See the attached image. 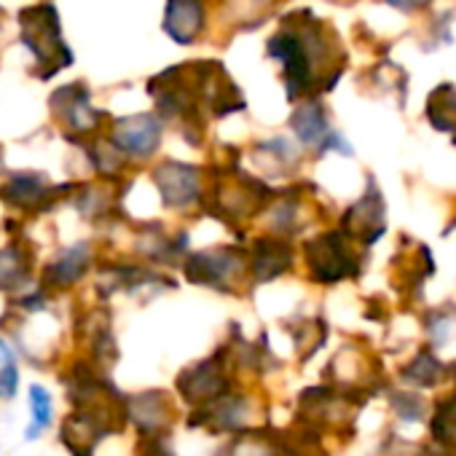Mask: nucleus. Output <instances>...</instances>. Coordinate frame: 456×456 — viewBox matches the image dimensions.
Here are the masks:
<instances>
[{"label":"nucleus","instance_id":"obj_1","mask_svg":"<svg viewBox=\"0 0 456 456\" xmlns=\"http://www.w3.org/2000/svg\"><path fill=\"white\" fill-rule=\"evenodd\" d=\"M325 44L322 28L317 22L304 25V28H282L272 41H269V57L280 60L285 70V86L288 97L296 100L312 89L314 81V57L317 46Z\"/></svg>","mask_w":456,"mask_h":456},{"label":"nucleus","instance_id":"obj_2","mask_svg":"<svg viewBox=\"0 0 456 456\" xmlns=\"http://www.w3.org/2000/svg\"><path fill=\"white\" fill-rule=\"evenodd\" d=\"M20 28H22V44L36 54L38 68L49 65L44 78L57 76L62 68L73 62V54L62 41L60 14L52 4H38L20 12Z\"/></svg>","mask_w":456,"mask_h":456},{"label":"nucleus","instance_id":"obj_3","mask_svg":"<svg viewBox=\"0 0 456 456\" xmlns=\"http://www.w3.org/2000/svg\"><path fill=\"white\" fill-rule=\"evenodd\" d=\"M304 253L309 261V272L320 285H336L360 272L357 258L352 256L344 234H338V232H330V234H322V237L306 242Z\"/></svg>","mask_w":456,"mask_h":456},{"label":"nucleus","instance_id":"obj_4","mask_svg":"<svg viewBox=\"0 0 456 456\" xmlns=\"http://www.w3.org/2000/svg\"><path fill=\"white\" fill-rule=\"evenodd\" d=\"M177 392L183 400H188L196 408H207L217 403L223 395H228V376H225L223 360H217L215 354L212 360H204L183 370L177 379Z\"/></svg>","mask_w":456,"mask_h":456},{"label":"nucleus","instance_id":"obj_5","mask_svg":"<svg viewBox=\"0 0 456 456\" xmlns=\"http://www.w3.org/2000/svg\"><path fill=\"white\" fill-rule=\"evenodd\" d=\"M240 261H242V256L234 248L204 250V253H196L188 258L185 277L193 285H209V288L228 290V282H232L240 272Z\"/></svg>","mask_w":456,"mask_h":456},{"label":"nucleus","instance_id":"obj_6","mask_svg":"<svg viewBox=\"0 0 456 456\" xmlns=\"http://www.w3.org/2000/svg\"><path fill=\"white\" fill-rule=\"evenodd\" d=\"M161 142V121L153 113H137L118 118L113 126V145L134 159L151 156Z\"/></svg>","mask_w":456,"mask_h":456},{"label":"nucleus","instance_id":"obj_7","mask_svg":"<svg viewBox=\"0 0 456 456\" xmlns=\"http://www.w3.org/2000/svg\"><path fill=\"white\" fill-rule=\"evenodd\" d=\"M153 183L167 207H188L199 199V172L183 161H164L153 169Z\"/></svg>","mask_w":456,"mask_h":456},{"label":"nucleus","instance_id":"obj_8","mask_svg":"<svg viewBox=\"0 0 456 456\" xmlns=\"http://www.w3.org/2000/svg\"><path fill=\"white\" fill-rule=\"evenodd\" d=\"M172 403L164 392H142L126 400V421H132L140 435L159 437L172 424Z\"/></svg>","mask_w":456,"mask_h":456},{"label":"nucleus","instance_id":"obj_9","mask_svg":"<svg viewBox=\"0 0 456 456\" xmlns=\"http://www.w3.org/2000/svg\"><path fill=\"white\" fill-rule=\"evenodd\" d=\"M344 232L360 237L365 245L376 242L384 234V201L373 183L370 191L344 215Z\"/></svg>","mask_w":456,"mask_h":456},{"label":"nucleus","instance_id":"obj_10","mask_svg":"<svg viewBox=\"0 0 456 456\" xmlns=\"http://www.w3.org/2000/svg\"><path fill=\"white\" fill-rule=\"evenodd\" d=\"M108 432L110 429L94 411L76 408V413L68 416L62 424V443L73 456H92V451Z\"/></svg>","mask_w":456,"mask_h":456},{"label":"nucleus","instance_id":"obj_11","mask_svg":"<svg viewBox=\"0 0 456 456\" xmlns=\"http://www.w3.org/2000/svg\"><path fill=\"white\" fill-rule=\"evenodd\" d=\"M52 108H54L57 116H62L68 121V126L73 132H81V134H89V129H94L97 121H100V113L92 108L89 92L81 84H73V86H65V89L54 92L52 94Z\"/></svg>","mask_w":456,"mask_h":456},{"label":"nucleus","instance_id":"obj_12","mask_svg":"<svg viewBox=\"0 0 456 456\" xmlns=\"http://www.w3.org/2000/svg\"><path fill=\"white\" fill-rule=\"evenodd\" d=\"M204 28V4L201 0H169L167 17H164V30L167 36L180 44L191 46Z\"/></svg>","mask_w":456,"mask_h":456},{"label":"nucleus","instance_id":"obj_13","mask_svg":"<svg viewBox=\"0 0 456 456\" xmlns=\"http://www.w3.org/2000/svg\"><path fill=\"white\" fill-rule=\"evenodd\" d=\"M290 266H293V248L285 240L266 237V240L256 242L250 269H253V277L258 282H272L280 274H285Z\"/></svg>","mask_w":456,"mask_h":456},{"label":"nucleus","instance_id":"obj_14","mask_svg":"<svg viewBox=\"0 0 456 456\" xmlns=\"http://www.w3.org/2000/svg\"><path fill=\"white\" fill-rule=\"evenodd\" d=\"M89 269V248L86 245H73L62 250L44 272V285L49 288H70L76 285Z\"/></svg>","mask_w":456,"mask_h":456},{"label":"nucleus","instance_id":"obj_15","mask_svg":"<svg viewBox=\"0 0 456 456\" xmlns=\"http://www.w3.org/2000/svg\"><path fill=\"white\" fill-rule=\"evenodd\" d=\"M4 196L14 207L36 209V207H44L46 204V196H52V191L46 188V183H44L41 175H36V172H17V175H12L6 180Z\"/></svg>","mask_w":456,"mask_h":456},{"label":"nucleus","instance_id":"obj_16","mask_svg":"<svg viewBox=\"0 0 456 456\" xmlns=\"http://www.w3.org/2000/svg\"><path fill=\"white\" fill-rule=\"evenodd\" d=\"M290 126H293V132L298 134V140H301L304 145H317V148H320V145L325 142V137L330 134V129H328V116H325V110H322L317 102L301 105V108L293 113Z\"/></svg>","mask_w":456,"mask_h":456},{"label":"nucleus","instance_id":"obj_17","mask_svg":"<svg viewBox=\"0 0 456 456\" xmlns=\"http://www.w3.org/2000/svg\"><path fill=\"white\" fill-rule=\"evenodd\" d=\"M30 280V258L22 248L9 245L0 250V290L14 293Z\"/></svg>","mask_w":456,"mask_h":456},{"label":"nucleus","instance_id":"obj_18","mask_svg":"<svg viewBox=\"0 0 456 456\" xmlns=\"http://www.w3.org/2000/svg\"><path fill=\"white\" fill-rule=\"evenodd\" d=\"M427 118L435 129L453 132L456 129V89L453 86H437L427 100Z\"/></svg>","mask_w":456,"mask_h":456},{"label":"nucleus","instance_id":"obj_19","mask_svg":"<svg viewBox=\"0 0 456 456\" xmlns=\"http://www.w3.org/2000/svg\"><path fill=\"white\" fill-rule=\"evenodd\" d=\"M443 373H445V368L429 352H421L400 370V379L413 387H435L443 379Z\"/></svg>","mask_w":456,"mask_h":456},{"label":"nucleus","instance_id":"obj_20","mask_svg":"<svg viewBox=\"0 0 456 456\" xmlns=\"http://www.w3.org/2000/svg\"><path fill=\"white\" fill-rule=\"evenodd\" d=\"M432 435L443 445H456V395L437 405V413L432 419Z\"/></svg>","mask_w":456,"mask_h":456},{"label":"nucleus","instance_id":"obj_21","mask_svg":"<svg viewBox=\"0 0 456 456\" xmlns=\"http://www.w3.org/2000/svg\"><path fill=\"white\" fill-rule=\"evenodd\" d=\"M30 411H33V427L25 435L38 437L52 424V397L44 387H30Z\"/></svg>","mask_w":456,"mask_h":456},{"label":"nucleus","instance_id":"obj_22","mask_svg":"<svg viewBox=\"0 0 456 456\" xmlns=\"http://www.w3.org/2000/svg\"><path fill=\"white\" fill-rule=\"evenodd\" d=\"M395 408H397V413H400L405 421H416V419L424 416V403H421L419 397H413V395H400V397H395Z\"/></svg>","mask_w":456,"mask_h":456},{"label":"nucleus","instance_id":"obj_23","mask_svg":"<svg viewBox=\"0 0 456 456\" xmlns=\"http://www.w3.org/2000/svg\"><path fill=\"white\" fill-rule=\"evenodd\" d=\"M17 387H20V373L12 362H6L4 368H0V397L9 400L17 395Z\"/></svg>","mask_w":456,"mask_h":456},{"label":"nucleus","instance_id":"obj_24","mask_svg":"<svg viewBox=\"0 0 456 456\" xmlns=\"http://www.w3.org/2000/svg\"><path fill=\"white\" fill-rule=\"evenodd\" d=\"M389 6H395V9H405V12H411V9H419V6H427L429 0H387Z\"/></svg>","mask_w":456,"mask_h":456},{"label":"nucleus","instance_id":"obj_25","mask_svg":"<svg viewBox=\"0 0 456 456\" xmlns=\"http://www.w3.org/2000/svg\"><path fill=\"white\" fill-rule=\"evenodd\" d=\"M142 456H172V453H169V451H167V448H164V445H161L159 440H153V443L148 445V451H145Z\"/></svg>","mask_w":456,"mask_h":456},{"label":"nucleus","instance_id":"obj_26","mask_svg":"<svg viewBox=\"0 0 456 456\" xmlns=\"http://www.w3.org/2000/svg\"><path fill=\"white\" fill-rule=\"evenodd\" d=\"M6 362H12V349L4 338H0V365H6Z\"/></svg>","mask_w":456,"mask_h":456},{"label":"nucleus","instance_id":"obj_27","mask_svg":"<svg viewBox=\"0 0 456 456\" xmlns=\"http://www.w3.org/2000/svg\"><path fill=\"white\" fill-rule=\"evenodd\" d=\"M451 370H453V376H456V362H453V368H451Z\"/></svg>","mask_w":456,"mask_h":456}]
</instances>
